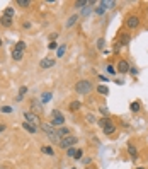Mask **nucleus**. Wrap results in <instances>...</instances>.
<instances>
[{
  "label": "nucleus",
  "mask_w": 148,
  "mask_h": 169,
  "mask_svg": "<svg viewBox=\"0 0 148 169\" xmlns=\"http://www.w3.org/2000/svg\"><path fill=\"white\" fill-rule=\"evenodd\" d=\"M92 89H94V86H92V82H90V80L82 79V80H79V82L75 84V91L79 92L80 96H87V94H90Z\"/></svg>",
  "instance_id": "obj_1"
},
{
  "label": "nucleus",
  "mask_w": 148,
  "mask_h": 169,
  "mask_svg": "<svg viewBox=\"0 0 148 169\" xmlns=\"http://www.w3.org/2000/svg\"><path fill=\"white\" fill-rule=\"evenodd\" d=\"M41 128L44 130V133L48 135V139L51 140L53 144H60V137H58L56 130H55V127H53L51 123H43V125H41Z\"/></svg>",
  "instance_id": "obj_2"
},
{
  "label": "nucleus",
  "mask_w": 148,
  "mask_h": 169,
  "mask_svg": "<svg viewBox=\"0 0 148 169\" xmlns=\"http://www.w3.org/2000/svg\"><path fill=\"white\" fill-rule=\"evenodd\" d=\"M53 127H63L65 125V116L61 115V111L53 110L51 111V121H49Z\"/></svg>",
  "instance_id": "obj_3"
},
{
  "label": "nucleus",
  "mask_w": 148,
  "mask_h": 169,
  "mask_svg": "<svg viewBox=\"0 0 148 169\" xmlns=\"http://www.w3.org/2000/svg\"><path fill=\"white\" fill-rule=\"evenodd\" d=\"M79 142V139L75 137V135H70V137H65V139H61L60 140V149H65V150H68L70 147H73L75 144Z\"/></svg>",
  "instance_id": "obj_4"
},
{
  "label": "nucleus",
  "mask_w": 148,
  "mask_h": 169,
  "mask_svg": "<svg viewBox=\"0 0 148 169\" xmlns=\"http://www.w3.org/2000/svg\"><path fill=\"white\" fill-rule=\"evenodd\" d=\"M126 28L128 29H136V28H140V17L138 16H128L126 17Z\"/></svg>",
  "instance_id": "obj_5"
},
{
  "label": "nucleus",
  "mask_w": 148,
  "mask_h": 169,
  "mask_svg": "<svg viewBox=\"0 0 148 169\" xmlns=\"http://www.w3.org/2000/svg\"><path fill=\"white\" fill-rule=\"evenodd\" d=\"M56 65V60L55 58H51V57H48V58H43L39 62V67L43 70H46V69H51V67H55Z\"/></svg>",
  "instance_id": "obj_6"
},
{
  "label": "nucleus",
  "mask_w": 148,
  "mask_h": 169,
  "mask_svg": "<svg viewBox=\"0 0 148 169\" xmlns=\"http://www.w3.org/2000/svg\"><path fill=\"white\" fill-rule=\"evenodd\" d=\"M24 121L32 123V125H38L39 118H38V115H36V113H32V111H26V113H24Z\"/></svg>",
  "instance_id": "obj_7"
},
{
  "label": "nucleus",
  "mask_w": 148,
  "mask_h": 169,
  "mask_svg": "<svg viewBox=\"0 0 148 169\" xmlns=\"http://www.w3.org/2000/svg\"><path fill=\"white\" fill-rule=\"evenodd\" d=\"M129 41H131V34H129V33H119L118 43L121 45V48H123V46H126Z\"/></svg>",
  "instance_id": "obj_8"
},
{
  "label": "nucleus",
  "mask_w": 148,
  "mask_h": 169,
  "mask_svg": "<svg viewBox=\"0 0 148 169\" xmlns=\"http://www.w3.org/2000/svg\"><path fill=\"white\" fill-rule=\"evenodd\" d=\"M129 69H131V67H129L128 60H119L118 62V72L119 74H128Z\"/></svg>",
  "instance_id": "obj_9"
},
{
  "label": "nucleus",
  "mask_w": 148,
  "mask_h": 169,
  "mask_svg": "<svg viewBox=\"0 0 148 169\" xmlns=\"http://www.w3.org/2000/svg\"><path fill=\"white\" fill-rule=\"evenodd\" d=\"M56 133H58L60 140H61V139H65V137H70V135H72V130H70L68 127L63 125V127H60V128L56 130Z\"/></svg>",
  "instance_id": "obj_10"
},
{
  "label": "nucleus",
  "mask_w": 148,
  "mask_h": 169,
  "mask_svg": "<svg viewBox=\"0 0 148 169\" xmlns=\"http://www.w3.org/2000/svg\"><path fill=\"white\" fill-rule=\"evenodd\" d=\"M114 132H116V125H114L112 121H111L109 125H106V127L102 128V133H104V135H107V137H111V135H114Z\"/></svg>",
  "instance_id": "obj_11"
},
{
  "label": "nucleus",
  "mask_w": 148,
  "mask_h": 169,
  "mask_svg": "<svg viewBox=\"0 0 148 169\" xmlns=\"http://www.w3.org/2000/svg\"><path fill=\"white\" fill-rule=\"evenodd\" d=\"M22 128L26 130L27 133H31V135H34V133L38 132V127H36V125H32V123H27V121H24V123H22Z\"/></svg>",
  "instance_id": "obj_12"
},
{
  "label": "nucleus",
  "mask_w": 148,
  "mask_h": 169,
  "mask_svg": "<svg viewBox=\"0 0 148 169\" xmlns=\"http://www.w3.org/2000/svg\"><path fill=\"white\" fill-rule=\"evenodd\" d=\"M31 110H32V113H36V115H38V113H41V111H43V103H38V101L36 99H32L31 101Z\"/></svg>",
  "instance_id": "obj_13"
},
{
  "label": "nucleus",
  "mask_w": 148,
  "mask_h": 169,
  "mask_svg": "<svg viewBox=\"0 0 148 169\" xmlns=\"http://www.w3.org/2000/svg\"><path fill=\"white\" fill-rule=\"evenodd\" d=\"M128 154H129V157H131L133 161L138 159V150H136V147H135L133 144H128Z\"/></svg>",
  "instance_id": "obj_14"
},
{
  "label": "nucleus",
  "mask_w": 148,
  "mask_h": 169,
  "mask_svg": "<svg viewBox=\"0 0 148 169\" xmlns=\"http://www.w3.org/2000/svg\"><path fill=\"white\" fill-rule=\"evenodd\" d=\"M0 24H2L4 28H10V26L14 24V21H12V17H7V16H2V17H0Z\"/></svg>",
  "instance_id": "obj_15"
},
{
  "label": "nucleus",
  "mask_w": 148,
  "mask_h": 169,
  "mask_svg": "<svg viewBox=\"0 0 148 169\" xmlns=\"http://www.w3.org/2000/svg\"><path fill=\"white\" fill-rule=\"evenodd\" d=\"M95 91H97L100 96H107V94H109V89H107V86H106V84H100V86H97V87H95Z\"/></svg>",
  "instance_id": "obj_16"
},
{
  "label": "nucleus",
  "mask_w": 148,
  "mask_h": 169,
  "mask_svg": "<svg viewBox=\"0 0 148 169\" xmlns=\"http://www.w3.org/2000/svg\"><path fill=\"white\" fill-rule=\"evenodd\" d=\"M41 152H43V154H46V156H49V157H55V150H53V147H49V145L41 147Z\"/></svg>",
  "instance_id": "obj_17"
},
{
  "label": "nucleus",
  "mask_w": 148,
  "mask_h": 169,
  "mask_svg": "<svg viewBox=\"0 0 148 169\" xmlns=\"http://www.w3.org/2000/svg\"><path fill=\"white\" fill-rule=\"evenodd\" d=\"M111 121H112V120H111V116H102V118L99 120L97 123H99V127H100V128H104V127H106V125H109Z\"/></svg>",
  "instance_id": "obj_18"
},
{
  "label": "nucleus",
  "mask_w": 148,
  "mask_h": 169,
  "mask_svg": "<svg viewBox=\"0 0 148 169\" xmlns=\"http://www.w3.org/2000/svg\"><path fill=\"white\" fill-rule=\"evenodd\" d=\"M77 21H79V16H77V14H73V16L67 21V24H65V26H67V28H72V26H75V24H77Z\"/></svg>",
  "instance_id": "obj_19"
},
{
  "label": "nucleus",
  "mask_w": 148,
  "mask_h": 169,
  "mask_svg": "<svg viewBox=\"0 0 148 169\" xmlns=\"http://www.w3.org/2000/svg\"><path fill=\"white\" fill-rule=\"evenodd\" d=\"M80 108H82L80 101H72L70 103V111H80Z\"/></svg>",
  "instance_id": "obj_20"
},
{
  "label": "nucleus",
  "mask_w": 148,
  "mask_h": 169,
  "mask_svg": "<svg viewBox=\"0 0 148 169\" xmlns=\"http://www.w3.org/2000/svg\"><path fill=\"white\" fill-rule=\"evenodd\" d=\"M22 57H24V51H19V50H15V48L12 50V58L14 60L19 62V60H22Z\"/></svg>",
  "instance_id": "obj_21"
},
{
  "label": "nucleus",
  "mask_w": 148,
  "mask_h": 169,
  "mask_svg": "<svg viewBox=\"0 0 148 169\" xmlns=\"http://www.w3.org/2000/svg\"><path fill=\"white\" fill-rule=\"evenodd\" d=\"M129 110L133 111V113H138L141 110V106H140V101H133L131 104H129Z\"/></svg>",
  "instance_id": "obj_22"
},
{
  "label": "nucleus",
  "mask_w": 148,
  "mask_h": 169,
  "mask_svg": "<svg viewBox=\"0 0 148 169\" xmlns=\"http://www.w3.org/2000/svg\"><path fill=\"white\" fill-rule=\"evenodd\" d=\"M85 120H87V123H90V125H94V123H97V121H99L92 113H87V115H85Z\"/></svg>",
  "instance_id": "obj_23"
},
{
  "label": "nucleus",
  "mask_w": 148,
  "mask_h": 169,
  "mask_svg": "<svg viewBox=\"0 0 148 169\" xmlns=\"http://www.w3.org/2000/svg\"><path fill=\"white\" fill-rule=\"evenodd\" d=\"M100 5L107 10V9H112V7L116 5V2H112V0H111V2H106V0H102V2H100Z\"/></svg>",
  "instance_id": "obj_24"
},
{
  "label": "nucleus",
  "mask_w": 148,
  "mask_h": 169,
  "mask_svg": "<svg viewBox=\"0 0 148 169\" xmlns=\"http://www.w3.org/2000/svg\"><path fill=\"white\" fill-rule=\"evenodd\" d=\"M51 98H53V92H44V94L41 96V103L44 104V103H48V101L51 99Z\"/></svg>",
  "instance_id": "obj_25"
},
{
  "label": "nucleus",
  "mask_w": 148,
  "mask_h": 169,
  "mask_svg": "<svg viewBox=\"0 0 148 169\" xmlns=\"http://www.w3.org/2000/svg\"><path fill=\"white\" fill-rule=\"evenodd\" d=\"M26 92H27V87H26V86H22V87L19 89V96H17V101H22V98L26 96Z\"/></svg>",
  "instance_id": "obj_26"
},
{
  "label": "nucleus",
  "mask_w": 148,
  "mask_h": 169,
  "mask_svg": "<svg viewBox=\"0 0 148 169\" xmlns=\"http://www.w3.org/2000/svg\"><path fill=\"white\" fill-rule=\"evenodd\" d=\"M85 5H89L87 0H80V2H75V9H83Z\"/></svg>",
  "instance_id": "obj_27"
},
{
  "label": "nucleus",
  "mask_w": 148,
  "mask_h": 169,
  "mask_svg": "<svg viewBox=\"0 0 148 169\" xmlns=\"http://www.w3.org/2000/svg\"><path fill=\"white\" fill-rule=\"evenodd\" d=\"M65 51H67V45H61V46H58V50H56V55H58V57H63Z\"/></svg>",
  "instance_id": "obj_28"
},
{
  "label": "nucleus",
  "mask_w": 148,
  "mask_h": 169,
  "mask_svg": "<svg viewBox=\"0 0 148 169\" xmlns=\"http://www.w3.org/2000/svg\"><path fill=\"white\" fill-rule=\"evenodd\" d=\"M4 16H7V17H14V7H7V9L4 10Z\"/></svg>",
  "instance_id": "obj_29"
},
{
  "label": "nucleus",
  "mask_w": 148,
  "mask_h": 169,
  "mask_svg": "<svg viewBox=\"0 0 148 169\" xmlns=\"http://www.w3.org/2000/svg\"><path fill=\"white\" fill-rule=\"evenodd\" d=\"M15 50H19V51H24V50H26V41H19V43L15 45Z\"/></svg>",
  "instance_id": "obj_30"
},
{
  "label": "nucleus",
  "mask_w": 148,
  "mask_h": 169,
  "mask_svg": "<svg viewBox=\"0 0 148 169\" xmlns=\"http://www.w3.org/2000/svg\"><path fill=\"white\" fill-rule=\"evenodd\" d=\"M17 5H20V7L26 9V7H29V5H31V2H29V0H17Z\"/></svg>",
  "instance_id": "obj_31"
},
{
  "label": "nucleus",
  "mask_w": 148,
  "mask_h": 169,
  "mask_svg": "<svg viewBox=\"0 0 148 169\" xmlns=\"http://www.w3.org/2000/svg\"><path fill=\"white\" fill-rule=\"evenodd\" d=\"M75 161H80V159H83V150L82 149H77V154H75V157H73Z\"/></svg>",
  "instance_id": "obj_32"
},
{
  "label": "nucleus",
  "mask_w": 148,
  "mask_h": 169,
  "mask_svg": "<svg viewBox=\"0 0 148 169\" xmlns=\"http://www.w3.org/2000/svg\"><path fill=\"white\" fill-rule=\"evenodd\" d=\"M48 50H58V45H56V41H49L48 43Z\"/></svg>",
  "instance_id": "obj_33"
},
{
  "label": "nucleus",
  "mask_w": 148,
  "mask_h": 169,
  "mask_svg": "<svg viewBox=\"0 0 148 169\" xmlns=\"http://www.w3.org/2000/svg\"><path fill=\"white\" fill-rule=\"evenodd\" d=\"M104 45H106L104 38H99V40H97V48H99V50H104Z\"/></svg>",
  "instance_id": "obj_34"
},
{
  "label": "nucleus",
  "mask_w": 148,
  "mask_h": 169,
  "mask_svg": "<svg viewBox=\"0 0 148 169\" xmlns=\"http://www.w3.org/2000/svg\"><path fill=\"white\" fill-rule=\"evenodd\" d=\"M75 154H77V149H73V147H70V149L67 150V156H68V157H75Z\"/></svg>",
  "instance_id": "obj_35"
},
{
  "label": "nucleus",
  "mask_w": 148,
  "mask_h": 169,
  "mask_svg": "<svg viewBox=\"0 0 148 169\" xmlns=\"http://www.w3.org/2000/svg\"><path fill=\"white\" fill-rule=\"evenodd\" d=\"M104 12H106V9H104V7H102L100 4H99V7H97V9H95V14H97V16H102Z\"/></svg>",
  "instance_id": "obj_36"
},
{
  "label": "nucleus",
  "mask_w": 148,
  "mask_h": 169,
  "mask_svg": "<svg viewBox=\"0 0 148 169\" xmlns=\"http://www.w3.org/2000/svg\"><path fill=\"white\" fill-rule=\"evenodd\" d=\"M129 74H131V77H136V75H138V69H136V67H131V69H129Z\"/></svg>",
  "instance_id": "obj_37"
},
{
  "label": "nucleus",
  "mask_w": 148,
  "mask_h": 169,
  "mask_svg": "<svg viewBox=\"0 0 148 169\" xmlns=\"http://www.w3.org/2000/svg\"><path fill=\"white\" fill-rule=\"evenodd\" d=\"M0 111H2V113H12V108H10V106H2V108H0Z\"/></svg>",
  "instance_id": "obj_38"
},
{
  "label": "nucleus",
  "mask_w": 148,
  "mask_h": 169,
  "mask_svg": "<svg viewBox=\"0 0 148 169\" xmlns=\"http://www.w3.org/2000/svg\"><path fill=\"white\" fill-rule=\"evenodd\" d=\"M107 72L111 74V75H114V74H116V69H114L112 65H107Z\"/></svg>",
  "instance_id": "obj_39"
},
{
  "label": "nucleus",
  "mask_w": 148,
  "mask_h": 169,
  "mask_svg": "<svg viewBox=\"0 0 148 169\" xmlns=\"http://www.w3.org/2000/svg\"><path fill=\"white\" fill-rule=\"evenodd\" d=\"M99 80L106 84V82H109V77H107V75H99Z\"/></svg>",
  "instance_id": "obj_40"
},
{
  "label": "nucleus",
  "mask_w": 148,
  "mask_h": 169,
  "mask_svg": "<svg viewBox=\"0 0 148 169\" xmlns=\"http://www.w3.org/2000/svg\"><path fill=\"white\" fill-rule=\"evenodd\" d=\"M56 38H58V33H51L49 34V41H56Z\"/></svg>",
  "instance_id": "obj_41"
},
{
  "label": "nucleus",
  "mask_w": 148,
  "mask_h": 169,
  "mask_svg": "<svg viewBox=\"0 0 148 169\" xmlns=\"http://www.w3.org/2000/svg\"><path fill=\"white\" fill-rule=\"evenodd\" d=\"M119 50H121V45L116 41V43H114V53H119Z\"/></svg>",
  "instance_id": "obj_42"
},
{
  "label": "nucleus",
  "mask_w": 148,
  "mask_h": 169,
  "mask_svg": "<svg viewBox=\"0 0 148 169\" xmlns=\"http://www.w3.org/2000/svg\"><path fill=\"white\" fill-rule=\"evenodd\" d=\"M100 113H102L104 116H109V110H107V108H104V106L100 108Z\"/></svg>",
  "instance_id": "obj_43"
},
{
  "label": "nucleus",
  "mask_w": 148,
  "mask_h": 169,
  "mask_svg": "<svg viewBox=\"0 0 148 169\" xmlns=\"http://www.w3.org/2000/svg\"><path fill=\"white\" fill-rule=\"evenodd\" d=\"M5 128H7V127H5L4 123H0V133H2V132H5Z\"/></svg>",
  "instance_id": "obj_44"
},
{
  "label": "nucleus",
  "mask_w": 148,
  "mask_h": 169,
  "mask_svg": "<svg viewBox=\"0 0 148 169\" xmlns=\"http://www.w3.org/2000/svg\"><path fill=\"white\" fill-rule=\"evenodd\" d=\"M22 28H26V29H27V28H31V22H24V24H22Z\"/></svg>",
  "instance_id": "obj_45"
},
{
  "label": "nucleus",
  "mask_w": 148,
  "mask_h": 169,
  "mask_svg": "<svg viewBox=\"0 0 148 169\" xmlns=\"http://www.w3.org/2000/svg\"><path fill=\"white\" fill-rule=\"evenodd\" d=\"M90 161H92V159H90V157H85V159H83V164H89Z\"/></svg>",
  "instance_id": "obj_46"
},
{
  "label": "nucleus",
  "mask_w": 148,
  "mask_h": 169,
  "mask_svg": "<svg viewBox=\"0 0 148 169\" xmlns=\"http://www.w3.org/2000/svg\"><path fill=\"white\" fill-rule=\"evenodd\" d=\"M136 169H145V168H136Z\"/></svg>",
  "instance_id": "obj_47"
},
{
  "label": "nucleus",
  "mask_w": 148,
  "mask_h": 169,
  "mask_svg": "<svg viewBox=\"0 0 148 169\" xmlns=\"http://www.w3.org/2000/svg\"><path fill=\"white\" fill-rule=\"evenodd\" d=\"M0 46H2V40H0Z\"/></svg>",
  "instance_id": "obj_48"
},
{
  "label": "nucleus",
  "mask_w": 148,
  "mask_h": 169,
  "mask_svg": "<svg viewBox=\"0 0 148 169\" xmlns=\"http://www.w3.org/2000/svg\"><path fill=\"white\" fill-rule=\"evenodd\" d=\"M72 169H77V168H72Z\"/></svg>",
  "instance_id": "obj_49"
}]
</instances>
